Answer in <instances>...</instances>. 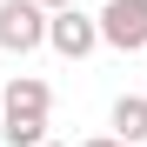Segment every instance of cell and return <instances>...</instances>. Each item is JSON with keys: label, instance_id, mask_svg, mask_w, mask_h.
<instances>
[{"label": "cell", "instance_id": "cell-5", "mask_svg": "<svg viewBox=\"0 0 147 147\" xmlns=\"http://www.w3.org/2000/svg\"><path fill=\"white\" fill-rule=\"evenodd\" d=\"M107 127H114V140L147 147V94H120V100H114V114H107Z\"/></svg>", "mask_w": 147, "mask_h": 147}, {"label": "cell", "instance_id": "cell-7", "mask_svg": "<svg viewBox=\"0 0 147 147\" xmlns=\"http://www.w3.org/2000/svg\"><path fill=\"white\" fill-rule=\"evenodd\" d=\"M80 147H127V140H114V134H94V140H80Z\"/></svg>", "mask_w": 147, "mask_h": 147}, {"label": "cell", "instance_id": "cell-2", "mask_svg": "<svg viewBox=\"0 0 147 147\" xmlns=\"http://www.w3.org/2000/svg\"><path fill=\"white\" fill-rule=\"evenodd\" d=\"M47 13L40 0H0V47L7 54H34V47H47Z\"/></svg>", "mask_w": 147, "mask_h": 147}, {"label": "cell", "instance_id": "cell-8", "mask_svg": "<svg viewBox=\"0 0 147 147\" xmlns=\"http://www.w3.org/2000/svg\"><path fill=\"white\" fill-rule=\"evenodd\" d=\"M40 7H47V13H67V7H74V0H40Z\"/></svg>", "mask_w": 147, "mask_h": 147}, {"label": "cell", "instance_id": "cell-3", "mask_svg": "<svg viewBox=\"0 0 147 147\" xmlns=\"http://www.w3.org/2000/svg\"><path fill=\"white\" fill-rule=\"evenodd\" d=\"M47 47H54L60 60H87L94 47H100V20H94V13H80V7H67V13H54V20H47Z\"/></svg>", "mask_w": 147, "mask_h": 147}, {"label": "cell", "instance_id": "cell-1", "mask_svg": "<svg viewBox=\"0 0 147 147\" xmlns=\"http://www.w3.org/2000/svg\"><path fill=\"white\" fill-rule=\"evenodd\" d=\"M94 20H100V47H114V54H147V0H107Z\"/></svg>", "mask_w": 147, "mask_h": 147}, {"label": "cell", "instance_id": "cell-4", "mask_svg": "<svg viewBox=\"0 0 147 147\" xmlns=\"http://www.w3.org/2000/svg\"><path fill=\"white\" fill-rule=\"evenodd\" d=\"M47 107H54V87L40 74H13L0 87V120H47Z\"/></svg>", "mask_w": 147, "mask_h": 147}, {"label": "cell", "instance_id": "cell-9", "mask_svg": "<svg viewBox=\"0 0 147 147\" xmlns=\"http://www.w3.org/2000/svg\"><path fill=\"white\" fill-rule=\"evenodd\" d=\"M47 147H60V140H47Z\"/></svg>", "mask_w": 147, "mask_h": 147}, {"label": "cell", "instance_id": "cell-6", "mask_svg": "<svg viewBox=\"0 0 147 147\" xmlns=\"http://www.w3.org/2000/svg\"><path fill=\"white\" fill-rule=\"evenodd\" d=\"M7 147H47V120H0Z\"/></svg>", "mask_w": 147, "mask_h": 147}]
</instances>
